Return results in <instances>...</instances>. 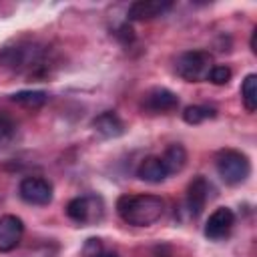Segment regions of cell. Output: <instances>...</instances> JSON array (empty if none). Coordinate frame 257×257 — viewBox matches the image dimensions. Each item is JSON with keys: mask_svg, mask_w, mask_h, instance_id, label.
<instances>
[{"mask_svg": "<svg viewBox=\"0 0 257 257\" xmlns=\"http://www.w3.org/2000/svg\"><path fill=\"white\" fill-rule=\"evenodd\" d=\"M120 219L135 227H149L165 213V201L157 195H122L116 201Z\"/></svg>", "mask_w": 257, "mask_h": 257, "instance_id": "cell-1", "label": "cell"}, {"mask_svg": "<svg viewBox=\"0 0 257 257\" xmlns=\"http://www.w3.org/2000/svg\"><path fill=\"white\" fill-rule=\"evenodd\" d=\"M42 56H44V50L38 44H32V42L14 44V46H6L0 52V64L16 72H28L32 68L42 66Z\"/></svg>", "mask_w": 257, "mask_h": 257, "instance_id": "cell-2", "label": "cell"}, {"mask_svg": "<svg viewBox=\"0 0 257 257\" xmlns=\"http://www.w3.org/2000/svg\"><path fill=\"white\" fill-rule=\"evenodd\" d=\"M213 68V56L207 50H187L177 56L175 70L187 82H201L207 80Z\"/></svg>", "mask_w": 257, "mask_h": 257, "instance_id": "cell-3", "label": "cell"}, {"mask_svg": "<svg viewBox=\"0 0 257 257\" xmlns=\"http://www.w3.org/2000/svg\"><path fill=\"white\" fill-rule=\"evenodd\" d=\"M217 173L227 185H239L243 183L251 173L249 159L239 151H223L217 157Z\"/></svg>", "mask_w": 257, "mask_h": 257, "instance_id": "cell-4", "label": "cell"}, {"mask_svg": "<svg viewBox=\"0 0 257 257\" xmlns=\"http://www.w3.org/2000/svg\"><path fill=\"white\" fill-rule=\"evenodd\" d=\"M66 215L80 225H90L102 219L104 215V203L100 197L94 195H84V197H74L66 205Z\"/></svg>", "mask_w": 257, "mask_h": 257, "instance_id": "cell-5", "label": "cell"}, {"mask_svg": "<svg viewBox=\"0 0 257 257\" xmlns=\"http://www.w3.org/2000/svg\"><path fill=\"white\" fill-rule=\"evenodd\" d=\"M18 193L28 205H48L52 201V185L42 177H24Z\"/></svg>", "mask_w": 257, "mask_h": 257, "instance_id": "cell-6", "label": "cell"}, {"mask_svg": "<svg viewBox=\"0 0 257 257\" xmlns=\"http://www.w3.org/2000/svg\"><path fill=\"white\" fill-rule=\"evenodd\" d=\"M233 225H235L233 211L229 207H219L209 215L205 223V237H209L211 241H221L231 233Z\"/></svg>", "mask_w": 257, "mask_h": 257, "instance_id": "cell-7", "label": "cell"}, {"mask_svg": "<svg viewBox=\"0 0 257 257\" xmlns=\"http://www.w3.org/2000/svg\"><path fill=\"white\" fill-rule=\"evenodd\" d=\"M24 235V223L16 215L0 217V253H8L16 249Z\"/></svg>", "mask_w": 257, "mask_h": 257, "instance_id": "cell-8", "label": "cell"}, {"mask_svg": "<svg viewBox=\"0 0 257 257\" xmlns=\"http://www.w3.org/2000/svg\"><path fill=\"white\" fill-rule=\"evenodd\" d=\"M143 106L145 110L149 112H171L179 106V96L175 92H171L169 88H153L145 94V100H143Z\"/></svg>", "mask_w": 257, "mask_h": 257, "instance_id": "cell-9", "label": "cell"}, {"mask_svg": "<svg viewBox=\"0 0 257 257\" xmlns=\"http://www.w3.org/2000/svg\"><path fill=\"white\" fill-rule=\"evenodd\" d=\"M209 181L205 177H195L187 189V209H189V215L195 219L203 213L205 205H207V199H209Z\"/></svg>", "mask_w": 257, "mask_h": 257, "instance_id": "cell-10", "label": "cell"}, {"mask_svg": "<svg viewBox=\"0 0 257 257\" xmlns=\"http://www.w3.org/2000/svg\"><path fill=\"white\" fill-rule=\"evenodd\" d=\"M173 2L167 0H139L128 6V20H153L171 10Z\"/></svg>", "mask_w": 257, "mask_h": 257, "instance_id": "cell-11", "label": "cell"}, {"mask_svg": "<svg viewBox=\"0 0 257 257\" xmlns=\"http://www.w3.org/2000/svg\"><path fill=\"white\" fill-rule=\"evenodd\" d=\"M92 128H94L100 137H104V139H116V137H120V135L124 133L122 120H120L118 114L112 112V110L100 112V114L92 120Z\"/></svg>", "mask_w": 257, "mask_h": 257, "instance_id": "cell-12", "label": "cell"}, {"mask_svg": "<svg viewBox=\"0 0 257 257\" xmlns=\"http://www.w3.org/2000/svg\"><path fill=\"white\" fill-rule=\"evenodd\" d=\"M137 177L141 181H147V183H161L169 175H167V171L163 167L161 157H147L145 161H141V165L137 169Z\"/></svg>", "mask_w": 257, "mask_h": 257, "instance_id": "cell-13", "label": "cell"}, {"mask_svg": "<svg viewBox=\"0 0 257 257\" xmlns=\"http://www.w3.org/2000/svg\"><path fill=\"white\" fill-rule=\"evenodd\" d=\"M163 161V167L167 171V175H175V173H181L187 165V151L183 145H171L165 155L161 157Z\"/></svg>", "mask_w": 257, "mask_h": 257, "instance_id": "cell-14", "label": "cell"}, {"mask_svg": "<svg viewBox=\"0 0 257 257\" xmlns=\"http://www.w3.org/2000/svg\"><path fill=\"white\" fill-rule=\"evenodd\" d=\"M10 98H12V102H16L24 108L36 110L48 100V94L44 90H20V92H14Z\"/></svg>", "mask_w": 257, "mask_h": 257, "instance_id": "cell-15", "label": "cell"}, {"mask_svg": "<svg viewBox=\"0 0 257 257\" xmlns=\"http://www.w3.org/2000/svg\"><path fill=\"white\" fill-rule=\"evenodd\" d=\"M241 100L247 112L257 110V74H247L241 84Z\"/></svg>", "mask_w": 257, "mask_h": 257, "instance_id": "cell-16", "label": "cell"}, {"mask_svg": "<svg viewBox=\"0 0 257 257\" xmlns=\"http://www.w3.org/2000/svg\"><path fill=\"white\" fill-rule=\"evenodd\" d=\"M217 110L213 106H205V104H193V106H187L183 110V120L187 124H201L203 120H209V118H215Z\"/></svg>", "mask_w": 257, "mask_h": 257, "instance_id": "cell-17", "label": "cell"}, {"mask_svg": "<svg viewBox=\"0 0 257 257\" xmlns=\"http://www.w3.org/2000/svg\"><path fill=\"white\" fill-rule=\"evenodd\" d=\"M18 133V124L12 116H8L6 112H0V149H6L14 143Z\"/></svg>", "mask_w": 257, "mask_h": 257, "instance_id": "cell-18", "label": "cell"}, {"mask_svg": "<svg viewBox=\"0 0 257 257\" xmlns=\"http://www.w3.org/2000/svg\"><path fill=\"white\" fill-rule=\"evenodd\" d=\"M231 68L229 66H223V64H213L207 80H211L213 84H227L231 80Z\"/></svg>", "mask_w": 257, "mask_h": 257, "instance_id": "cell-19", "label": "cell"}, {"mask_svg": "<svg viewBox=\"0 0 257 257\" xmlns=\"http://www.w3.org/2000/svg\"><path fill=\"white\" fill-rule=\"evenodd\" d=\"M100 251H102L100 239H88V241H86V245H84V255H86V257H94V255L100 253Z\"/></svg>", "mask_w": 257, "mask_h": 257, "instance_id": "cell-20", "label": "cell"}, {"mask_svg": "<svg viewBox=\"0 0 257 257\" xmlns=\"http://www.w3.org/2000/svg\"><path fill=\"white\" fill-rule=\"evenodd\" d=\"M251 52H257V28L251 32Z\"/></svg>", "mask_w": 257, "mask_h": 257, "instance_id": "cell-21", "label": "cell"}, {"mask_svg": "<svg viewBox=\"0 0 257 257\" xmlns=\"http://www.w3.org/2000/svg\"><path fill=\"white\" fill-rule=\"evenodd\" d=\"M94 257H118V253H114V251H100V253H96Z\"/></svg>", "mask_w": 257, "mask_h": 257, "instance_id": "cell-22", "label": "cell"}]
</instances>
